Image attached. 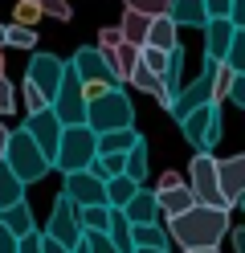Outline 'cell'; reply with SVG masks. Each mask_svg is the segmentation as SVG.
I'll return each mask as SVG.
<instances>
[{
  "mask_svg": "<svg viewBox=\"0 0 245 253\" xmlns=\"http://www.w3.org/2000/svg\"><path fill=\"white\" fill-rule=\"evenodd\" d=\"M229 233V209H192L168 216V241H180V249H217V241Z\"/></svg>",
  "mask_w": 245,
  "mask_h": 253,
  "instance_id": "obj_1",
  "label": "cell"
},
{
  "mask_svg": "<svg viewBox=\"0 0 245 253\" xmlns=\"http://www.w3.org/2000/svg\"><path fill=\"white\" fill-rule=\"evenodd\" d=\"M131 123H135V106L119 86H106L98 98H86V126L94 135L119 131V126H131Z\"/></svg>",
  "mask_w": 245,
  "mask_h": 253,
  "instance_id": "obj_2",
  "label": "cell"
},
{
  "mask_svg": "<svg viewBox=\"0 0 245 253\" xmlns=\"http://www.w3.org/2000/svg\"><path fill=\"white\" fill-rule=\"evenodd\" d=\"M0 164H4L8 171L21 184H37L41 176H49V164H45V155L37 151V143L25 135V131H8V139H4V155H0Z\"/></svg>",
  "mask_w": 245,
  "mask_h": 253,
  "instance_id": "obj_3",
  "label": "cell"
},
{
  "mask_svg": "<svg viewBox=\"0 0 245 253\" xmlns=\"http://www.w3.org/2000/svg\"><path fill=\"white\" fill-rule=\"evenodd\" d=\"M90 164H94V131H90L86 123L61 126L53 168H57V171H82V168H90Z\"/></svg>",
  "mask_w": 245,
  "mask_h": 253,
  "instance_id": "obj_4",
  "label": "cell"
},
{
  "mask_svg": "<svg viewBox=\"0 0 245 253\" xmlns=\"http://www.w3.org/2000/svg\"><path fill=\"white\" fill-rule=\"evenodd\" d=\"M180 131H184V139L196 151H212L217 139H221V106L217 102H204V106L188 110V115L180 119Z\"/></svg>",
  "mask_w": 245,
  "mask_h": 253,
  "instance_id": "obj_5",
  "label": "cell"
},
{
  "mask_svg": "<svg viewBox=\"0 0 245 253\" xmlns=\"http://www.w3.org/2000/svg\"><path fill=\"white\" fill-rule=\"evenodd\" d=\"M86 86L74 78V70L65 66V74H61V82H57V94H53V102H49V110L57 115V123L61 126H78V123H86Z\"/></svg>",
  "mask_w": 245,
  "mask_h": 253,
  "instance_id": "obj_6",
  "label": "cell"
},
{
  "mask_svg": "<svg viewBox=\"0 0 245 253\" xmlns=\"http://www.w3.org/2000/svg\"><path fill=\"white\" fill-rule=\"evenodd\" d=\"M188 192L196 204H204V209H225L221 204V188H217V155L212 151H196V160L188 168Z\"/></svg>",
  "mask_w": 245,
  "mask_h": 253,
  "instance_id": "obj_7",
  "label": "cell"
},
{
  "mask_svg": "<svg viewBox=\"0 0 245 253\" xmlns=\"http://www.w3.org/2000/svg\"><path fill=\"white\" fill-rule=\"evenodd\" d=\"M21 131L37 143V151L45 155V164L53 168V155H57V139H61V123H57V115L53 110H29V119H25V126Z\"/></svg>",
  "mask_w": 245,
  "mask_h": 253,
  "instance_id": "obj_8",
  "label": "cell"
},
{
  "mask_svg": "<svg viewBox=\"0 0 245 253\" xmlns=\"http://www.w3.org/2000/svg\"><path fill=\"white\" fill-rule=\"evenodd\" d=\"M61 74H65V61H61L57 53H33V57H29V74H25V82L37 90L45 102H53Z\"/></svg>",
  "mask_w": 245,
  "mask_h": 253,
  "instance_id": "obj_9",
  "label": "cell"
},
{
  "mask_svg": "<svg viewBox=\"0 0 245 253\" xmlns=\"http://www.w3.org/2000/svg\"><path fill=\"white\" fill-rule=\"evenodd\" d=\"M45 237H53V241H61L65 249H74L82 241V225H78V204L70 196H57L53 200V212H49V225H45Z\"/></svg>",
  "mask_w": 245,
  "mask_h": 253,
  "instance_id": "obj_10",
  "label": "cell"
},
{
  "mask_svg": "<svg viewBox=\"0 0 245 253\" xmlns=\"http://www.w3.org/2000/svg\"><path fill=\"white\" fill-rule=\"evenodd\" d=\"M70 70H74V78H78L82 86H90V82H98V86H119V82H123L119 70L106 66L102 49H78V53L70 57Z\"/></svg>",
  "mask_w": 245,
  "mask_h": 253,
  "instance_id": "obj_11",
  "label": "cell"
},
{
  "mask_svg": "<svg viewBox=\"0 0 245 253\" xmlns=\"http://www.w3.org/2000/svg\"><path fill=\"white\" fill-rule=\"evenodd\" d=\"M217 188H221V204L225 209H237L241 196H245V155L217 160Z\"/></svg>",
  "mask_w": 245,
  "mask_h": 253,
  "instance_id": "obj_12",
  "label": "cell"
},
{
  "mask_svg": "<svg viewBox=\"0 0 245 253\" xmlns=\"http://www.w3.org/2000/svg\"><path fill=\"white\" fill-rule=\"evenodd\" d=\"M65 196H70L78 209L82 204H106V196H102V180L94 176V171H65V188H61Z\"/></svg>",
  "mask_w": 245,
  "mask_h": 253,
  "instance_id": "obj_13",
  "label": "cell"
},
{
  "mask_svg": "<svg viewBox=\"0 0 245 253\" xmlns=\"http://www.w3.org/2000/svg\"><path fill=\"white\" fill-rule=\"evenodd\" d=\"M233 33H237V25H229L225 17L204 21V57L225 61V49H229V41H233Z\"/></svg>",
  "mask_w": 245,
  "mask_h": 253,
  "instance_id": "obj_14",
  "label": "cell"
},
{
  "mask_svg": "<svg viewBox=\"0 0 245 253\" xmlns=\"http://www.w3.org/2000/svg\"><path fill=\"white\" fill-rule=\"evenodd\" d=\"M139 143V135H135V126H119V131H102V135H94V155H123Z\"/></svg>",
  "mask_w": 245,
  "mask_h": 253,
  "instance_id": "obj_15",
  "label": "cell"
},
{
  "mask_svg": "<svg viewBox=\"0 0 245 253\" xmlns=\"http://www.w3.org/2000/svg\"><path fill=\"white\" fill-rule=\"evenodd\" d=\"M123 216L131 220V225H151V220L159 216V209H155V192H147V188L139 184L135 196L123 204Z\"/></svg>",
  "mask_w": 245,
  "mask_h": 253,
  "instance_id": "obj_16",
  "label": "cell"
},
{
  "mask_svg": "<svg viewBox=\"0 0 245 253\" xmlns=\"http://www.w3.org/2000/svg\"><path fill=\"white\" fill-rule=\"evenodd\" d=\"M143 45H155V49H176L180 45V25H172V17H151L147 21V41Z\"/></svg>",
  "mask_w": 245,
  "mask_h": 253,
  "instance_id": "obj_17",
  "label": "cell"
},
{
  "mask_svg": "<svg viewBox=\"0 0 245 253\" xmlns=\"http://www.w3.org/2000/svg\"><path fill=\"white\" fill-rule=\"evenodd\" d=\"M168 17H172V25H192V29H204L208 12H204V0H168Z\"/></svg>",
  "mask_w": 245,
  "mask_h": 253,
  "instance_id": "obj_18",
  "label": "cell"
},
{
  "mask_svg": "<svg viewBox=\"0 0 245 253\" xmlns=\"http://www.w3.org/2000/svg\"><path fill=\"white\" fill-rule=\"evenodd\" d=\"M192 192H188V184H172V188H159L155 192V209L163 212V216H176V212H184V209H192Z\"/></svg>",
  "mask_w": 245,
  "mask_h": 253,
  "instance_id": "obj_19",
  "label": "cell"
},
{
  "mask_svg": "<svg viewBox=\"0 0 245 253\" xmlns=\"http://www.w3.org/2000/svg\"><path fill=\"white\" fill-rule=\"evenodd\" d=\"M131 245H135V249H172L168 233H163L155 220H151V225H131Z\"/></svg>",
  "mask_w": 245,
  "mask_h": 253,
  "instance_id": "obj_20",
  "label": "cell"
},
{
  "mask_svg": "<svg viewBox=\"0 0 245 253\" xmlns=\"http://www.w3.org/2000/svg\"><path fill=\"white\" fill-rule=\"evenodd\" d=\"M0 225H4L12 237L33 233V212H29V204H25V200H16L12 209H0Z\"/></svg>",
  "mask_w": 245,
  "mask_h": 253,
  "instance_id": "obj_21",
  "label": "cell"
},
{
  "mask_svg": "<svg viewBox=\"0 0 245 253\" xmlns=\"http://www.w3.org/2000/svg\"><path fill=\"white\" fill-rule=\"evenodd\" d=\"M135 188H139V184L131 180V176H106V180H102V196H106L110 209H123V204L135 196Z\"/></svg>",
  "mask_w": 245,
  "mask_h": 253,
  "instance_id": "obj_22",
  "label": "cell"
},
{
  "mask_svg": "<svg viewBox=\"0 0 245 253\" xmlns=\"http://www.w3.org/2000/svg\"><path fill=\"white\" fill-rule=\"evenodd\" d=\"M102 233L110 237V245L119 249V253H131V249H135V245H131V220L123 216V209H110V220H106Z\"/></svg>",
  "mask_w": 245,
  "mask_h": 253,
  "instance_id": "obj_23",
  "label": "cell"
},
{
  "mask_svg": "<svg viewBox=\"0 0 245 253\" xmlns=\"http://www.w3.org/2000/svg\"><path fill=\"white\" fill-rule=\"evenodd\" d=\"M119 37L127 41V45H143L147 41V17L143 12H123V25H119Z\"/></svg>",
  "mask_w": 245,
  "mask_h": 253,
  "instance_id": "obj_24",
  "label": "cell"
},
{
  "mask_svg": "<svg viewBox=\"0 0 245 253\" xmlns=\"http://www.w3.org/2000/svg\"><path fill=\"white\" fill-rule=\"evenodd\" d=\"M106 220H110V204H82L78 209V225L86 233H102Z\"/></svg>",
  "mask_w": 245,
  "mask_h": 253,
  "instance_id": "obj_25",
  "label": "cell"
},
{
  "mask_svg": "<svg viewBox=\"0 0 245 253\" xmlns=\"http://www.w3.org/2000/svg\"><path fill=\"white\" fill-rule=\"evenodd\" d=\"M123 176H131L135 184H143V176H147V143H143V139L123 155Z\"/></svg>",
  "mask_w": 245,
  "mask_h": 253,
  "instance_id": "obj_26",
  "label": "cell"
},
{
  "mask_svg": "<svg viewBox=\"0 0 245 253\" xmlns=\"http://www.w3.org/2000/svg\"><path fill=\"white\" fill-rule=\"evenodd\" d=\"M16 200H25V184L16 180L4 164H0V209H12Z\"/></svg>",
  "mask_w": 245,
  "mask_h": 253,
  "instance_id": "obj_27",
  "label": "cell"
},
{
  "mask_svg": "<svg viewBox=\"0 0 245 253\" xmlns=\"http://www.w3.org/2000/svg\"><path fill=\"white\" fill-rule=\"evenodd\" d=\"M0 45H16V49H33L37 33L29 25H0Z\"/></svg>",
  "mask_w": 245,
  "mask_h": 253,
  "instance_id": "obj_28",
  "label": "cell"
},
{
  "mask_svg": "<svg viewBox=\"0 0 245 253\" xmlns=\"http://www.w3.org/2000/svg\"><path fill=\"white\" fill-rule=\"evenodd\" d=\"M225 70H233V74H241L245 70V29H237L233 33V41H229V49H225V61H221Z\"/></svg>",
  "mask_w": 245,
  "mask_h": 253,
  "instance_id": "obj_29",
  "label": "cell"
},
{
  "mask_svg": "<svg viewBox=\"0 0 245 253\" xmlns=\"http://www.w3.org/2000/svg\"><path fill=\"white\" fill-rule=\"evenodd\" d=\"M127 82L135 86V90H143V94H159V78L151 74L143 66V61H135V66H131V74H127Z\"/></svg>",
  "mask_w": 245,
  "mask_h": 253,
  "instance_id": "obj_30",
  "label": "cell"
},
{
  "mask_svg": "<svg viewBox=\"0 0 245 253\" xmlns=\"http://www.w3.org/2000/svg\"><path fill=\"white\" fill-rule=\"evenodd\" d=\"M139 61H143V66L159 78V74H163V66H168V53L155 49V45H139Z\"/></svg>",
  "mask_w": 245,
  "mask_h": 253,
  "instance_id": "obj_31",
  "label": "cell"
},
{
  "mask_svg": "<svg viewBox=\"0 0 245 253\" xmlns=\"http://www.w3.org/2000/svg\"><path fill=\"white\" fill-rule=\"evenodd\" d=\"M131 12H143L147 21L151 17H168V0H127Z\"/></svg>",
  "mask_w": 245,
  "mask_h": 253,
  "instance_id": "obj_32",
  "label": "cell"
},
{
  "mask_svg": "<svg viewBox=\"0 0 245 253\" xmlns=\"http://www.w3.org/2000/svg\"><path fill=\"white\" fill-rule=\"evenodd\" d=\"M37 8H41V17H53V21H70L74 17L70 0H37Z\"/></svg>",
  "mask_w": 245,
  "mask_h": 253,
  "instance_id": "obj_33",
  "label": "cell"
},
{
  "mask_svg": "<svg viewBox=\"0 0 245 253\" xmlns=\"http://www.w3.org/2000/svg\"><path fill=\"white\" fill-rule=\"evenodd\" d=\"M82 233H86V229H82ZM86 253H119V249L110 245L106 233H86Z\"/></svg>",
  "mask_w": 245,
  "mask_h": 253,
  "instance_id": "obj_34",
  "label": "cell"
},
{
  "mask_svg": "<svg viewBox=\"0 0 245 253\" xmlns=\"http://www.w3.org/2000/svg\"><path fill=\"white\" fill-rule=\"evenodd\" d=\"M225 94H229V98H233L237 106L245 102V70H241V74H229V86H225Z\"/></svg>",
  "mask_w": 245,
  "mask_h": 253,
  "instance_id": "obj_35",
  "label": "cell"
},
{
  "mask_svg": "<svg viewBox=\"0 0 245 253\" xmlns=\"http://www.w3.org/2000/svg\"><path fill=\"white\" fill-rule=\"evenodd\" d=\"M41 17V8H37V0H21V8H16V25H29L33 29V21Z\"/></svg>",
  "mask_w": 245,
  "mask_h": 253,
  "instance_id": "obj_36",
  "label": "cell"
},
{
  "mask_svg": "<svg viewBox=\"0 0 245 253\" xmlns=\"http://www.w3.org/2000/svg\"><path fill=\"white\" fill-rule=\"evenodd\" d=\"M16 106V90H12V82L4 74H0V115H8V110Z\"/></svg>",
  "mask_w": 245,
  "mask_h": 253,
  "instance_id": "obj_37",
  "label": "cell"
},
{
  "mask_svg": "<svg viewBox=\"0 0 245 253\" xmlns=\"http://www.w3.org/2000/svg\"><path fill=\"white\" fill-rule=\"evenodd\" d=\"M16 253H41V237H37V233L16 237Z\"/></svg>",
  "mask_w": 245,
  "mask_h": 253,
  "instance_id": "obj_38",
  "label": "cell"
},
{
  "mask_svg": "<svg viewBox=\"0 0 245 253\" xmlns=\"http://www.w3.org/2000/svg\"><path fill=\"white\" fill-rule=\"evenodd\" d=\"M229 4H233V0H204L208 21H212V17H225V21H229Z\"/></svg>",
  "mask_w": 245,
  "mask_h": 253,
  "instance_id": "obj_39",
  "label": "cell"
},
{
  "mask_svg": "<svg viewBox=\"0 0 245 253\" xmlns=\"http://www.w3.org/2000/svg\"><path fill=\"white\" fill-rule=\"evenodd\" d=\"M119 41H123V37H119V29H102V33H98V49H114Z\"/></svg>",
  "mask_w": 245,
  "mask_h": 253,
  "instance_id": "obj_40",
  "label": "cell"
},
{
  "mask_svg": "<svg viewBox=\"0 0 245 253\" xmlns=\"http://www.w3.org/2000/svg\"><path fill=\"white\" fill-rule=\"evenodd\" d=\"M25 102H29V110H45V106H49V102H45V98H41V94L33 90L29 82H25Z\"/></svg>",
  "mask_w": 245,
  "mask_h": 253,
  "instance_id": "obj_41",
  "label": "cell"
},
{
  "mask_svg": "<svg viewBox=\"0 0 245 253\" xmlns=\"http://www.w3.org/2000/svg\"><path fill=\"white\" fill-rule=\"evenodd\" d=\"M0 253H16V237H12L4 225H0Z\"/></svg>",
  "mask_w": 245,
  "mask_h": 253,
  "instance_id": "obj_42",
  "label": "cell"
},
{
  "mask_svg": "<svg viewBox=\"0 0 245 253\" xmlns=\"http://www.w3.org/2000/svg\"><path fill=\"white\" fill-rule=\"evenodd\" d=\"M41 253H70V249H65L61 241H53V237H45V233H41Z\"/></svg>",
  "mask_w": 245,
  "mask_h": 253,
  "instance_id": "obj_43",
  "label": "cell"
},
{
  "mask_svg": "<svg viewBox=\"0 0 245 253\" xmlns=\"http://www.w3.org/2000/svg\"><path fill=\"white\" fill-rule=\"evenodd\" d=\"M172 184H180V176H176V171H163V180H159V188H172Z\"/></svg>",
  "mask_w": 245,
  "mask_h": 253,
  "instance_id": "obj_44",
  "label": "cell"
},
{
  "mask_svg": "<svg viewBox=\"0 0 245 253\" xmlns=\"http://www.w3.org/2000/svg\"><path fill=\"white\" fill-rule=\"evenodd\" d=\"M233 241H237V253H245V229H237V233H233Z\"/></svg>",
  "mask_w": 245,
  "mask_h": 253,
  "instance_id": "obj_45",
  "label": "cell"
},
{
  "mask_svg": "<svg viewBox=\"0 0 245 253\" xmlns=\"http://www.w3.org/2000/svg\"><path fill=\"white\" fill-rule=\"evenodd\" d=\"M131 253H172V249H131Z\"/></svg>",
  "mask_w": 245,
  "mask_h": 253,
  "instance_id": "obj_46",
  "label": "cell"
},
{
  "mask_svg": "<svg viewBox=\"0 0 245 253\" xmlns=\"http://www.w3.org/2000/svg\"><path fill=\"white\" fill-rule=\"evenodd\" d=\"M4 139H8V131H4V126H0V155H4Z\"/></svg>",
  "mask_w": 245,
  "mask_h": 253,
  "instance_id": "obj_47",
  "label": "cell"
},
{
  "mask_svg": "<svg viewBox=\"0 0 245 253\" xmlns=\"http://www.w3.org/2000/svg\"><path fill=\"white\" fill-rule=\"evenodd\" d=\"M180 253H217V249H180Z\"/></svg>",
  "mask_w": 245,
  "mask_h": 253,
  "instance_id": "obj_48",
  "label": "cell"
}]
</instances>
